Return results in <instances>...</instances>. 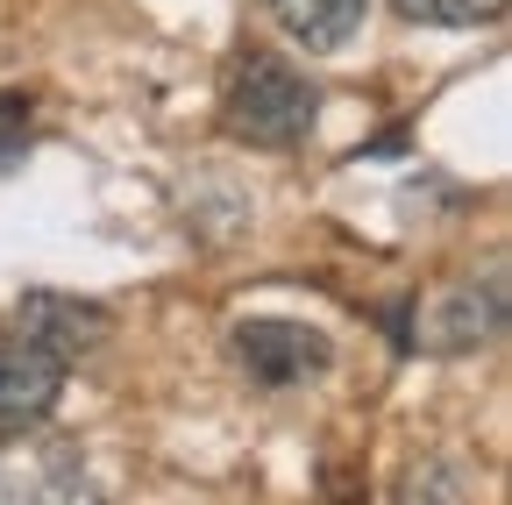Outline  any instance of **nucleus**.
Masks as SVG:
<instances>
[{
    "label": "nucleus",
    "instance_id": "nucleus-4",
    "mask_svg": "<svg viewBox=\"0 0 512 505\" xmlns=\"http://www.w3.org/2000/svg\"><path fill=\"white\" fill-rule=\"evenodd\" d=\"M15 335H29L36 349H50L64 370H72L79 356H93L100 342H107V306H93V299H72V292H22L15 299V321H8Z\"/></svg>",
    "mask_w": 512,
    "mask_h": 505
},
{
    "label": "nucleus",
    "instance_id": "nucleus-8",
    "mask_svg": "<svg viewBox=\"0 0 512 505\" xmlns=\"http://www.w3.org/2000/svg\"><path fill=\"white\" fill-rule=\"evenodd\" d=\"M22 143H29V100L0 93V164H8V157H15Z\"/></svg>",
    "mask_w": 512,
    "mask_h": 505
},
{
    "label": "nucleus",
    "instance_id": "nucleus-1",
    "mask_svg": "<svg viewBox=\"0 0 512 505\" xmlns=\"http://www.w3.org/2000/svg\"><path fill=\"white\" fill-rule=\"evenodd\" d=\"M221 129L235 143H256V150H292L313 129V86L285 65V57L256 50V57H242V65L228 72Z\"/></svg>",
    "mask_w": 512,
    "mask_h": 505
},
{
    "label": "nucleus",
    "instance_id": "nucleus-6",
    "mask_svg": "<svg viewBox=\"0 0 512 505\" xmlns=\"http://www.w3.org/2000/svg\"><path fill=\"white\" fill-rule=\"evenodd\" d=\"M271 22L299 43V50H342L356 29H363V8L370 0H264Z\"/></svg>",
    "mask_w": 512,
    "mask_h": 505
},
{
    "label": "nucleus",
    "instance_id": "nucleus-3",
    "mask_svg": "<svg viewBox=\"0 0 512 505\" xmlns=\"http://www.w3.org/2000/svg\"><path fill=\"white\" fill-rule=\"evenodd\" d=\"M235 356H242V370L256 377V385L285 392V385L320 377L335 349H328V335L306 328V321H242L235 328Z\"/></svg>",
    "mask_w": 512,
    "mask_h": 505
},
{
    "label": "nucleus",
    "instance_id": "nucleus-5",
    "mask_svg": "<svg viewBox=\"0 0 512 505\" xmlns=\"http://www.w3.org/2000/svg\"><path fill=\"white\" fill-rule=\"evenodd\" d=\"M64 392V363L50 349H36L29 335L0 328V434H22V427H43L50 406Z\"/></svg>",
    "mask_w": 512,
    "mask_h": 505
},
{
    "label": "nucleus",
    "instance_id": "nucleus-2",
    "mask_svg": "<svg viewBox=\"0 0 512 505\" xmlns=\"http://www.w3.org/2000/svg\"><path fill=\"white\" fill-rule=\"evenodd\" d=\"M86 463L72 441L57 434H0V505H57V498H86Z\"/></svg>",
    "mask_w": 512,
    "mask_h": 505
},
{
    "label": "nucleus",
    "instance_id": "nucleus-7",
    "mask_svg": "<svg viewBox=\"0 0 512 505\" xmlns=\"http://www.w3.org/2000/svg\"><path fill=\"white\" fill-rule=\"evenodd\" d=\"M392 8L420 29H477V22L505 15V0H392Z\"/></svg>",
    "mask_w": 512,
    "mask_h": 505
}]
</instances>
